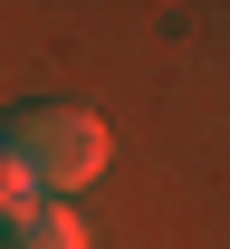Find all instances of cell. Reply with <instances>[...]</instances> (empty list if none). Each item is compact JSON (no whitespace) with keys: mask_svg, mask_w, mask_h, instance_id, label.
Here are the masks:
<instances>
[{"mask_svg":"<svg viewBox=\"0 0 230 249\" xmlns=\"http://www.w3.org/2000/svg\"><path fill=\"white\" fill-rule=\"evenodd\" d=\"M0 163H10L38 201H77V192L115 163V134H106L87 106L38 96V106H19V115H0Z\"/></svg>","mask_w":230,"mask_h":249,"instance_id":"1","label":"cell"},{"mask_svg":"<svg viewBox=\"0 0 230 249\" xmlns=\"http://www.w3.org/2000/svg\"><path fill=\"white\" fill-rule=\"evenodd\" d=\"M0 249H96V240H87V211L77 201H29V211L0 220Z\"/></svg>","mask_w":230,"mask_h":249,"instance_id":"2","label":"cell"},{"mask_svg":"<svg viewBox=\"0 0 230 249\" xmlns=\"http://www.w3.org/2000/svg\"><path fill=\"white\" fill-rule=\"evenodd\" d=\"M29 201H38V192L19 182V173H10V163H0V220H10V211H29Z\"/></svg>","mask_w":230,"mask_h":249,"instance_id":"3","label":"cell"}]
</instances>
